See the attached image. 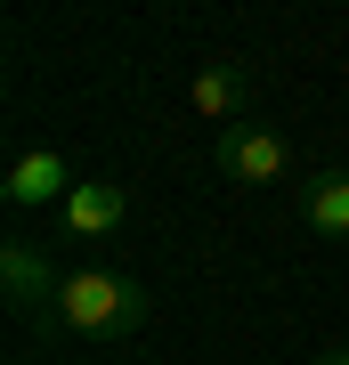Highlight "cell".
Masks as SVG:
<instances>
[{"label":"cell","instance_id":"cell-1","mask_svg":"<svg viewBox=\"0 0 349 365\" xmlns=\"http://www.w3.org/2000/svg\"><path fill=\"white\" fill-rule=\"evenodd\" d=\"M49 317H57V333H74V341H130L146 325V284L122 276V268H65Z\"/></svg>","mask_w":349,"mask_h":365},{"label":"cell","instance_id":"cell-4","mask_svg":"<svg viewBox=\"0 0 349 365\" xmlns=\"http://www.w3.org/2000/svg\"><path fill=\"white\" fill-rule=\"evenodd\" d=\"M74 170H65V155H49V146H25V155L9 163V179H0V195H9L16 211H41V203H57L65 211V195H74Z\"/></svg>","mask_w":349,"mask_h":365},{"label":"cell","instance_id":"cell-3","mask_svg":"<svg viewBox=\"0 0 349 365\" xmlns=\"http://www.w3.org/2000/svg\"><path fill=\"white\" fill-rule=\"evenodd\" d=\"M57 284H65V268H49V252L41 244H0V292H9V309L16 317H49L57 309Z\"/></svg>","mask_w":349,"mask_h":365},{"label":"cell","instance_id":"cell-7","mask_svg":"<svg viewBox=\"0 0 349 365\" xmlns=\"http://www.w3.org/2000/svg\"><path fill=\"white\" fill-rule=\"evenodd\" d=\"M300 220H309V235H325V244H349V170H309Z\"/></svg>","mask_w":349,"mask_h":365},{"label":"cell","instance_id":"cell-2","mask_svg":"<svg viewBox=\"0 0 349 365\" xmlns=\"http://www.w3.org/2000/svg\"><path fill=\"white\" fill-rule=\"evenodd\" d=\"M211 163H220V179H236V187H276L293 170V146H285V130H268V122H236V130L211 138Z\"/></svg>","mask_w":349,"mask_h":365},{"label":"cell","instance_id":"cell-5","mask_svg":"<svg viewBox=\"0 0 349 365\" xmlns=\"http://www.w3.org/2000/svg\"><path fill=\"white\" fill-rule=\"evenodd\" d=\"M57 220H65V235H74V244H98V235H114V227L130 220V195H122L114 179H81L74 195H65Z\"/></svg>","mask_w":349,"mask_h":365},{"label":"cell","instance_id":"cell-8","mask_svg":"<svg viewBox=\"0 0 349 365\" xmlns=\"http://www.w3.org/2000/svg\"><path fill=\"white\" fill-rule=\"evenodd\" d=\"M309 365H349V349H325V357H309Z\"/></svg>","mask_w":349,"mask_h":365},{"label":"cell","instance_id":"cell-6","mask_svg":"<svg viewBox=\"0 0 349 365\" xmlns=\"http://www.w3.org/2000/svg\"><path fill=\"white\" fill-rule=\"evenodd\" d=\"M244 98H252V73H244V66H203L195 90H187V106H195L203 122H220V130L244 122Z\"/></svg>","mask_w":349,"mask_h":365}]
</instances>
